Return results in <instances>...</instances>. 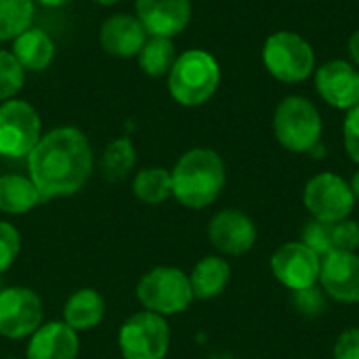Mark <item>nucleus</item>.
Segmentation results:
<instances>
[{"instance_id": "f257e3e1", "label": "nucleus", "mask_w": 359, "mask_h": 359, "mask_svg": "<svg viewBox=\"0 0 359 359\" xmlns=\"http://www.w3.org/2000/svg\"><path fill=\"white\" fill-rule=\"evenodd\" d=\"M27 172L42 200L78 194L93 172V149L86 135L59 126L42 135L27 154Z\"/></svg>"}, {"instance_id": "f03ea898", "label": "nucleus", "mask_w": 359, "mask_h": 359, "mask_svg": "<svg viewBox=\"0 0 359 359\" xmlns=\"http://www.w3.org/2000/svg\"><path fill=\"white\" fill-rule=\"evenodd\" d=\"M172 177V196L179 204L191 210H202L217 202L221 196L227 170L223 158L208 147H196L185 151L175 168L170 170Z\"/></svg>"}, {"instance_id": "7ed1b4c3", "label": "nucleus", "mask_w": 359, "mask_h": 359, "mask_svg": "<svg viewBox=\"0 0 359 359\" xmlns=\"http://www.w3.org/2000/svg\"><path fill=\"white\" fill-rule=\"evenodd\" d=\"M221 82V67L217 59L202 50L191 48L177 57L168 72V90L179 105L198 107L212 99Z\"/></svg>"}, {"instance_id": "20e7f679", "label": "nucleus", "mask_w": 359, "mask_h": 359, "mask_svg": "<svg viewBox=\"0 0 359 359\" xmlns=\"http://www.w3.org/2000/svg\"><path fill=\"white\" fill-rule=\"evenodd\" d=\"M322 116L309 99L290 95L276 107L273 135L284 149L292 154H309L322 143Z\"/></svg>"}, {"instance_id": "39448f33", "label": "nucleus", "mask_w": 359, "mask_h": 359, "mask_svg": "<svg viewBox=\"0 0 359 359\" xmlns=\"http://www.w3.org/2000/svg\"><path fill=\"white\" fill-rule=\"evenodd\" d=\"M263 63L276 80L299 84L316 72V53L301 34L282 29L265 40Z\"/></svg>"}, {"instance_id": "423d86ee", "label": "nucleus", "mask_w": 359, "mask_h": 359, "mask_svg": "<svg viewBox=\"0 0 359 359\" xmlns=\"http://www.w3.org/2000/svg\"><path fill=\"white\" fill-rule=\"evenodd\" d=\"M137 299L145 311L162 318L183 313L194 301L189 276L177 267H154L139 280Z\"/></svg>"}, {"instance_id": "0eeeda50", "label": "nucleus", "mask_w": 359, "mask_h": 359, "mask_svg": "<svg viewBox=\"0 0 359 359\" xmlns=\"http://www.w3.org/2000/svg\"><path fill=\"white\" fill-rule=\"evenodd\" d=\"M118 347L124 359H166L170 347L166 318L151 311L130 316L120 328Z\"/></svg>"}, {"instance_id": "6e6552de", "label": "nucleus", "mask_w": 359, "mask_h": 359, "mask_svg": "<svg viewBox=\"0 0 359 359\" xmlns=\"http://www.w3.org/2000/svg\"><path fill=\"white\" fill-rule=\"evenodd\" d=\"M303 204L316 221L339 223L351 217L355 196L351 185L337 172H320L311 177L303 189Z\"/></svg>"}, {"instance_id": "1a4fd4ad", "label": "nucleus", "mask_w": 359, "mask_h": 359, "mask_svg": "<svg viewBox=\"0 0 359 359\" xmlns=\"http://www.w3.org/2000/svg\"><path fill=\"white\" fill-rule=\"evenodd\" d=\"M40 116L27 101L8 99L0 103V156L27 158L40 141Z\"/></svg>"}, {"instance_id": "9d476101", "label": "nucleus", "mask_w": 359, "mask_h": 359, "mask_svg": "<svg viewBox=\"0 0 359 359\" xmlns=\"http://www.w3.org/2000/svg\"><path fill=\"white\" fill-rule=\"evenodd\" d=\"M42 301L23 286L0 290V334L11 341L29 339L42 326Z\"/></svg>"}, {"instance_id": "9b49d317", "label": "nucleus", "mask_w": 359, "mask_h": 359, "mask_svg": "<svg viewBox=\"0 0 359 359\" xmlns=\"http://www.w3.org/2000/svg\"><path fill=\"white\" fill-rule=\"evenodd\" d=\"M271 273L288 290L311 288L320 282L322 259L303 242H286L271 255Z\"/></svg>"}, {"instance_id": "f8f14e48", "label": "nucleus", "mask_w": 359, "mask_h": 359, "mask_svg": "<svg viewBox=\"0 0 359 359\" xmlns=\"http://www.w3.org/2000/svg\"><path fill=\"white\" fill-rule=\"evenodd\" d=\"M257 236L259 233H257L255 221L238 208L219 210L208 223L210 244L221 255H227V257L246 255L255 246Z\"/></svg>"}, {"instance_id": "ddd939ff", "label": "nucleus", "mask_w": 359, "mask_h": 359, "mask_svg": "<svg viewBox=\"0 0 359 359\" xmlns=\"http://www.w3.org/2000/svg\"><path fill=\"white\" fill-rule=\"evenodd\" d=\"M316 88L334 109H353L359 105V69L345 61L332 59L316 69Z\"/></svg>"}, {"instance_id": "4468645a", "label": "nucleus", "mask_w": 359, "mask_h": 359, "mask_svg": "<svg viewBox=\"0 0 359 359\" xmlns=\"http://www.w3.org/2000/svg\"><path fill=\"white\" fill-rule=\"evenodd\" d=\"M320 288L337 303H359V255L358 252H330L322 259Z\"/></svg>"}, {"instance_id": "2eb2a0df", "label": "nucleus", "mask_w": 359, "mask_h": 359, "mask_svg": "<svg viewBox=\"0 0 359 359\" xmlns=\"http://www.w3.org/2000/svg\"><path fill=\"white\" fill-rule=\"evenodd\" d=\"M135 8L147 36L172 38L191 21L189 0H137Z\"/></svg>"}, {"instance_id": "dca6fc26", "label": "nucleus", "mask_w": 359, "mask_h": 359, "mask_svg": "<svg viewBox=\"0 0 359 359\" xmlns=\"http://www.w3.org/2000/svg\"><path fill=\"white\" fill-rule=\"evenodd\" d=\"M145 40H147L145 27L135 15L128 13L109 15L99 29V42L103 50L122 59L139 55Z\"/></svg>"}, {"instance_id": "f3484780", "label": "nucleus", "mask_w": 359, "mask_h": 359, "mask_svg": "<svg viewBox=\"0 0 359 359\" xmlns=\"http://www.w3.org/2000/svg\"><path fill=\"white\" fill-rule=\"evenodd\" d=\"M80 351L78 332L65 322L42 324L27 343V359H76Z\"/></svg>"}, {"instance_id": "a211bd4d", "label": "nucleus", "mask_w": 359, "mask_h": 359, "mask_svg": "<svg viewBox=\"0 0 359 359\" xmlns=\"http://www.w3.org/2000/svg\"><path fill=\"white\" fill-rule=\"evenodd\" d=\"M231 280V267L221 257H204L196 263V267L189 273V284L194 299L210 301L225 292Z\"/></svg>"}, {"instance_id": "6ab92c4d", "label": "nucleus", "mask_w": 359, "mask_h": 359, "mask_svg": "<svg viewBox=\"0 0 359 359\" xmlns=\"http://www.w3.org/2000/svg\"><path fill=\"white\" fill-rule=\"evenodd\" d=\"M103 316H105V301L93 288L76 290L63 307V322L76 332L93 330L95 326L101 324Z\"/></svg>"}, {"instance_id": "aec40b11", "label": "nucleus", "mask_w": 359, "mask_h": 359, "mask_svg": "<svg viewBox=\"0 0 359 359\" xmlns=\"http://www.w3.org/2000/svg\"><path fill=\"white\" fill-rule=\"evenodd\" d=\"M15 59L23 69L29 72H42L50 65L55 57V44L50 36L38 27H27L13 40V50Z\"/></svg>"}, {"instance_id": "412c9836", "label": "nucleus", "mask_w": 359, "mask_h": 359, "mask_svg": "<svg viewBox=\"0 0 359 359\" xmlns=\"http://www.w3.org/2000/svg\"><path fill=\"white\" fill-rule=\"evenodd\" d=\"M42 202V196L34 181L23 175L0 177V212L25 215Z\"/></svg>"}, {"instance_id": "4be33fe9", "label": "nucleus", "mask_w": 359, "mask_h": 359, "mask_svg": "<svg viewBox=\"0 0 359 359\" xmlns=\"http://www.w3.org/2000/svg\"><path fill=\"white\" fill-rule=\"evenodd\" d=\"M177 61L175 44L170 38L162 36H149L139 50V65L141 69L151 76V78H162L166 76Z\"/></svg>"}, {"instance_id": "5701e85b", "label": "nucleus", "mask_w": 359, "mask_h": 359, "mask_svg": "<svg viewBox=\"0 0 359 359\" xmlns=\"http://www.w3.org/2000/svg\"><path fill=\"white\" fill-rule=\"evenodd\" d=\"M133 191L145 204H162L172 196V177L160 166L143 168L133 181Z\"/></svg>"}, {"instance_id": "b1692460", "label": "nucleus", "mask_w": 359, "mask_h": 359, "mask_svg": "<svg viewBox=\"0 0 359 359\" xmlns=\"http://www.w3.org/2000/svg\"><path fill=\"white\" fill-rule=\"evenodd\" d=\"M137 162V151L135 145L130 143V139L122 137V139H114L101 158V170L103 177L107 181H122L130 175V170L135 168Z\"/></svg>"}, {"instance_id": "393cba45", "label": "nucleus", "mask_w": 359, "mask_h": 359, "mask_svg": "<svg viewBox=\"0 0 359 359\" xmlns=\"http://www.w3.org/2000/svg\"><path fill=\"white\" fill-rule=\"evenodd\" d=\"M34 0H0V42L15 40L32 27Z\"/></svg>"}, {"instance_id": "a878e982", "label": "nucleus", "mask_w": 359, "mask_h": 359, "mask_svg": "<svg viewBox=\"0 0 359 359\" xmlns=\"http://www.w3.org/2000/svg\"><path fill=\"white\" fill-rule=\"evenodd\" d=\"M23 80H25V69L19 65L15 55L0 48V101L4 103L13 99L21 90Z\"/></svg>"}, {"instance_id": "bb28decb", "label": "nucleus", "mask_w": 359, "mask_h": 359, "mask_svg": "<svg viewBox=\"0 0 359 359\" xmlns=\"http://www.w3.org/2000/svg\"><path fill=\"white\" fill-rule=\"evenodd\" d=\"M305 246H309L320 259L328 257L332 250V238H330V223H322V221H309L303 229V240Z\"/></svg>"}, {"instance_id": "cd10ccee", "label": "nucleus", "mask_w": 359, "mask_h": 359, "mask_svg": "<svg viewBox=\"0 0 359 359\" xmlns=\"http://www.w3.org/2000/svg\"><path fill=\"white\" fill-rule=\"evenodd\" d=\"M292 305L305 318H320L326 309V294L318 284L311 288L294 290L292 292Z\"/></svg>"}, {"instance_id": "c85d7f7f", "label": "nucleus", "mask_w": 359, "mask_h": 359, "mask_svg": "<svg viewBox=\"0 0 359 359\" xmlns=\"http://www.w3.org/2000/svg\"><path fill=\"white\" fill-rule=\"evenodd\" d=\"M330 238L334 252H355L359 248V223L351 219L330 223Z\"/></svg>"}, {"instance_id": "c756f323", "label": "nucleus", "mask_w": 359, "mask_h": 359, "mask_svg": "<svg viewBox=\"0 0 359 359\" xmlns=\"http://www.w3.org/2000/svg\"><path fill=\"white\" fill-rule=\"evenodd\" d=\"M19 250H21L19 231L11 223L0 221V273H4L15 263Z\"/></svg>"}, {"instance_id": "7c9ffc66", "label": "nucleus", "mask_w": 359, "mask_h": 359, "mask_svg": "<svg viewBox=\"0 0 359 359\" xmlns=\"http://www.w3.org/2000/svg\"><path fill=\"white\" fill-rule=\"evenodd\" d=\"M343 141L349 158L359 164V105L347 111L345 124H343Z\"/></svg>"}, {"instance_id": "2f4dec72", "label": "nucleus", "mask_w": 359, "mask_h": 359, "mask_svg": "<svg viewBox=\"0 0 359 359\" xmlns=\"http://www.w3.org/2000/svg\"><path fill=\"white\" fill-rule=\"evenodd\" d=\"M334 359H359V328H349L339 334L334 343Z\"/></svg>"}, {"instance_id": "473e14b6", "label": "nucleus", "mask_w": 359, "mask_h": 359, "mask_svg": "<svg viewBox=\"0 0 359 359\" xmlns=\"http://www.w3.org/2000/svg\"><path fill=\"white\" fill-rule=\"evenodd\" d=\"M349 55H351L353 65L359 69V29L358 32H353L351 38H349Z\"/></svg>"}, {"instance_id": "72a5a7b5", "label": "nucleus", "mask_w": 359, "mask_h": 359, "mask_svg": "<svg viewBox=\"0 0 359 359\" xmlns=\"http://www.w3.org/2000/svg\"><path fill=\"white\" fill-rule=\"evenodd\" d=\"M351 191H353V196H355V202H359V168L355 170V175H353V179H351Z\"/></svg>"}, {"instance_id": "f704fd0d", "label": "nucleus", "mask_w": 359, "mask_h": 359, "mask_svg": "<svg viewBox=\"0 0 359 359\" xmlns=\"http://www.w3.org/2000/svg\"><path fill=\"white\" fill-rule=\"evenodd\" d=\"M34 2H40L44 6H61V4H67L69 0H34Z\"/></svg>"}, {"instance_id": "c9c22d12", "label": "nucleus", "mask_w": 359, "mask_h": 359, "mask_svg": "<svg viewBox=\"0 0 359 359\" xmlns=\"http://www.w3.org/2000/svg\"><path fill=\"white\" fill-rule=\"evenodd\" d=\"M93 2H97V4H101V6H111V4H116V2H120V0H93Z\"/></svg>"}, {"instance_id": "e433bc0d", "label": "nucleus", "mask_w": 359, "mask_h": 359, "mask_svg": "<svg viewBox=\"0 0 359 359\" xmlns=\"http://www.w3.org/2000/svg\"><path fill=\"white\" fill-rule=\"evenodd\" d=\"M8 359H17V358H8Z\"/></svg>"}, {"instance_id": "4c0bfd02", "label": "nucleus", "mask_w": 359, "mask_h": 359, "mask_svg": "<svg viewBox=\"0 0 359 359\" xmlns=\"http://www.w3.org/2000/svg\"><path fill=\"white\" fill-rule=\"evenodd\" d=\"M0 290H2V288H0Z\"/></svg>"}]
</instances>
